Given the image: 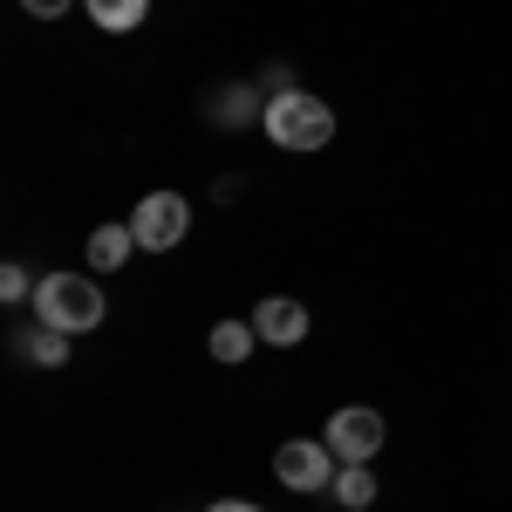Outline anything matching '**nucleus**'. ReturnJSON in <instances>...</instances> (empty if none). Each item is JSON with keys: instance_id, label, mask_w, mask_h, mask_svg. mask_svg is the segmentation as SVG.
Segmentation results:
<instances>
[{"instance_id": "obj_7", "label": "nucleus", "mask_w": 512, "mask_h": 512, "mask_svg": "<svg viewBox=\"0 0 512 512\" xmlns=\"http://www.w3.org/2000/svg\"><path fill=\"white\" fill-rule=\"evenodd\" d=\"M130 253H137V233H130V219H123V226H96V233H89V260H96V274H117Z\"/></svg>"}, {"instance_id": "obj_3", "label": "nucleus", "mask_w": 512, "mask_h": 512, "mask_svg": "<svg viewBox=\"0 0 512 512\" xmlns=\"http://www.w3.org/2000/svg\"><path fill=\"white\" fill-rule=\"evenodd\" d=\"M130 233H137L144 253H171L178 239L192 233V205H185L178 192H144L137 205H130Z\"/></svg>"}, {"instance_id": "obj_13", "label": "nucleus", "mask_w": 512, "mask_h": 512, "mask_svg": "<svg viewBox=\"0 0 512 512\" xmlns=\"http://www.w3.org/2000/svg\"><path fill=\"white\" fill-rule=\"evenodd\" d=\"M21 7H28V14H35V21H55V14H69V7H76V0H21Z\"/></svg>"}, {"instance_id": "obj_14", "label": "nucleus", "mask_w": 512, "mask_h": 512, "mask_svg": "<svg viewBox=\"0 0 512 512\" xmlns=\"http://www.w3.org/2000/svg\"><path fill=\"white\" fill-rule=\"evenodd\" d=\"M205 512H260V506H246V499H219V506H205Z\"/></svg>"}, {"instance_id": "obj_11", "label": "nucleus", "mask_w": 512, "mask_h": 512, "mask_svg": "<svg viewBox=\"0 0 512 512\" xmlns=\"http://www.w3.org/2000/svg\"><path fill=\"white\" fill-rule=\"evenodd\" d=\"M28 355H35L41 369H62V362H69V335H62V328H35V335H28Z\"/></svg>"}, {"instance_id": "obj_9", "label": "nucleus", "mask_w": 512, "mask_h": 512, "mask_svg": "<svg viewBox=\"0 0 512 512\" xmlns=\"http://www.w3.org/2000/svg\"><path fill=\"white\" fill-rule=\"evenodd\" d=\"M253 342H260L253 321H219V328H212V355H219V362H246Z\"/></svg>"}, {"instance_id": "obj_5", "label": "nucleus", "mask_w": 512, "mask_h": 512, "mask_svg": "<svg viewBox=\"0 0 512 512\" xmlns=\"http://www.w3.org/2000/svg\"><path fill=\"white\" fill-rule=\"evenodd\" d=\"M342 465H369L376 451H383V417L376 410H362V403H349V410H335L328 417V437H321Z\"/></svg>"}, {"instance_id": "obj_10", "label": "nucleus", "mask_w": 512, "mask_h": 512, "mask_svg": "<svg viewBox=\"0 0 512 512\" xmlns=\"http://www.w3.org/2000/svg\"><path fill=\"white\" fill-rule=\"evenodd\" d=\"M335 499H342L349 512L376 506V478H369V465H342V472H335Z\"/></svg>"}, {"instance_id": "obj_6", "label": "nucleus", "mask_w": 512, "mask_h": 512, "mask_svg": "<svg viewBox=\"0 0 512 512\" xmlns=\"http://www.w3.org/2000/svg\"><path fill=\"white\" fill-rule=\"evenodd\" d=\"M253 335H260V342H274V349H294V342L308 335V308H301V301H287V294H274V301H260V308H253Z\"/></svg>"}, {"instance_id": "obj_2", "label": "nucleus", "mask_w": 512, "mask_h": 512, "mask_svg": "<svg viewBox=\"0 0 512 512\" xmlns=\"http://www.w3.org/2000/svg\"><path fill=\"white\" fill-rule=\"evenodd\" d=\"M260 130L274 137L280 151H321L335 137V110L321 96H308V89H280L274 103L260 110Z\"/></svg>"}, {"instance_id": "obj_4", "label": "nucleus", "mask_w": 512, "mask_h": 512, "mask_svg": "<svg viewBox=\"0 0 512 512\" xmlns=\"http://www.w3.org/2000/svg\"><path fill=\"white\" fill-rule=\"evenodd\" d=\"M274 478L287 492H321V485H335V451L315 437H287L274 451Z\"/></svg>"}, {"instance_id": "obj_1", "label": "nucleus", "mask_w": 512, "mask_h": 512, "mask_svg": "<svg viewBox=\"0 0 512 512\" xmlns=\"http://www.w3.org/2000/svg\"><path fill=\"white\" fill-rule=\"evenodd\" d=\"M103 315H110V308H103V287H96L89 274H41L35 280V321H41V328L89 335Z\"/></svg>"}, {"instance_id": "obj_12", "label": "nucleus", "mask_w": 512, "mask_h": 512, "mask_svg": "<svg viewBox=\"0 0 512 512\" xmlns=\"http://www.w3.org/2000/svg\"><path fill=\"white\" fill-rule=\"evenodd\" d=\"M0 301H35V280H28V267H0Z\"/></svg>"}, {"instance_id": "obj_8", "label": "nucleus", "mask_w": 512, "mask_h": 512, "mask_svg": "<svg viewBox=\"0 0 512 512\" xmlns=\"http://www.w3.org/2000/svg\"><path fill=\"white\" fill-rule=\"evenodd\" d=\"M82 7H89V21H96V28H110V35L144 28V14H151V0H82Z\"/></svg>"}]
</instances>
